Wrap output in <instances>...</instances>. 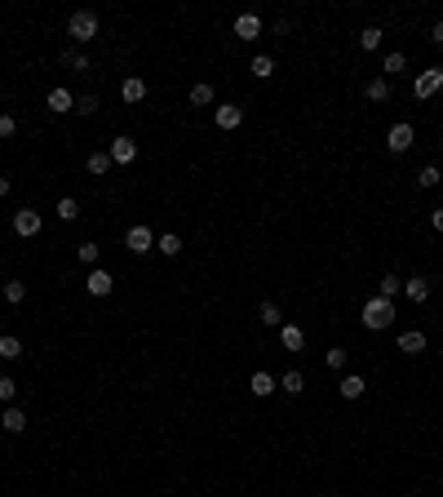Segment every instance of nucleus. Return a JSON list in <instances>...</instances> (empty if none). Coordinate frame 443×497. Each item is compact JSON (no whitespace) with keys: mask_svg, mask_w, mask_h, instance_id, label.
<instances>
[{"mask_svg":"<svg viewBox=\"0 0 443 497\" xmlns=\"http://www.w3.org/2000/svg\"><path fill=\"white\" fill-rule=\"evenodd\" d=\"M40 213H36V209H18L14 213V231H18V236H23V240H31L36 236V231H40Z\"/></svg>","mask_w":443,"mask_h":497,"instance_id":"6e6552de","label":"nucleus"},{"mask_svg":"<svg viewBox=\"0 0 443 497\" xmlns=\"http://www.w3.org/2000/svg\"><path fill=\"white\" fill-rule=\"evenodd\" d=\"M403 67H408V58H403V53H385V58H381V76H385V80L399 76Z\"/></svg>","mask_w":443,"mask_h":497,"instance_id":"c756f323","label":"nucleus"},{"mask_svg":"<svg viewBox=\"0 0 443 497\" xmlns=\"http://www.w3.org/2000/svg\"><path fill=\"white\" fill-rule=\"evenodd\" d=\"M75 111H80V116H93V111H98V98H93V93H80V98H75Z\"/></svg>","mask_w":443,"mask_h":497,"instance_id":"f704fd0d","label":"nucleus"},{"mask_svg":"<svg viewBox=\"0 0 443 497\" xmlns=\"http://www.w3.org/2000/svg\"><path fill=\"white\" fill-rule=\"evenodd\" d=\"M107 156H111V165H134L138 160V143L134 138H111Z\"/></svg>","mask_w":443,"mask_h":497,"instance_id":"39448f33","label":"nucleus"},{"mask_svg":"<svg viewBox=\"0 0 443 497\" xmlns=\"http://www.w3.org/2000/svg\"><path fill=\"white\" fill-rule=\"evenodd\" d=\"M301 387H306V378H301L297 369H288L284 378H279V391H288V396H301Z\"/></svg>","mask_w":443,"mask_h":497,"instance_id":"7c9ffc66","label":"nucleus"},{"mask_svg":"<svg viewBox=\"0 0 443 497\" xmlns=\"http://www.w3.org/2000/svg\"><path fill=\"white\" fill-rule=\"evenodd\" d=\"M430 222H435V231H443V209H435V213H430Z\"/></svg>","mask_w":443,"mask_h":497,"instance_id":"4c0bfd02","label":"nucleus"},{"mask_svg":"<svg viewBox=\"0 0 443 497\" xmlns=\"http://www.w3.org/2000/svg\"><path fill=\"white\" fill-rule=\"evenodd\" d=\"M84 169H89L93 178H102V173H111V156L107 151H93V156H84Z\"/></svg>","mask_w":443,"mask_h":497,"instance_id":"4be33fe9","label":"nucleus"},{"mask_svg":"<svg viewBox=\"0 0 443 497\" xmlns=\"http://www.w3.org/2000/svg\"><path fill=\"white\" fill-rule=\"evenodd\" d=\"M443 182V169L439 165H421L417 169V186H426V191H430V186H439Z\"/></svg>","mask_w":443,"mask_h":497,"instance_id":"5701e85b","label":"nucleus"},{"mask_svg":"<svg viewBox=\"0 0 443 497\" xmlns=\"http://www.w3.org/2000/svg\"><path fill=\"white\" fill-rule=\"evenodd\" d=\"M125 249L129 253H151V227L147 222H134V227L125 231Z\"/></svg>","mask_w":443,"mask_h":497,"instance_id":"0eeeda50","label":"nucleus"},{"mask_svg":"<svg viewBox=\"0 0 443 497\" xmlns=\"http://www.w3.org/2000/svg\"><path fill=\"white\" fill-rule=\"evenodd\" d=\"M75 253H80V262H84V267H89V271L98 267V258H102V249H98V245H80Z\"/></svg>","mask_w":443,"mask_h":497,"instance_id":"72a5a7b5","label":"nucleus"},{"mask_svg":"<svg viewBox=\"0 0 443 497\" xmlns=\"http://www.w3.org/2000/svg\"><path fill=\"white\" fill-rule=\"evenodd\" d=\"M84 289H89V298H111V289H116V280H111V271L93 267L89 280H84Z\"/></svg>","mask_w":443,"mask_h":497,"instance_id":"423d86ee","label":"nucleus"},{"mask_svg":"<svg viewBox=\"0 0 443 497\" xmlns=\"http://www.w3.org/2000/svg\"><path fill=\"white\" fill-rule=\"evenodd\" d=\"M67 36L75 45H89L93 36H98V9H75L67 18Z\"/></svg>","mask_w":443,"mask_h":497,"instance_id":"f257e3e1","label":"nucleus"},{"mask_svg":"<svg viewBox=\"0 0 443 497\" xmlns=\"http://www.w3.org/2000/svg\"><path fill=\"white\" fill-rule=\"evenodd\" d=\"M399 351H403V355H421V351H426V333H421V329L399 333Z\"/></svg>","mask_w":443,"mask_h":497,"instance_id":"dca6fc26","label":"nucleus"},{"mask_svg":"<svg viewBox=\"0 0 443 497\" xmlns=\"http://www.w3.org/2000/svg\"><path fill=\"white\" fill-rule=\"evenodd\" d=\"M337 391H342V400H364V391H368V387H364V378H359V373H346Z\"/></svg>","mask_w":443,"mask_h":497,"instance_id":"a211bd4d","label":"nucleus"},{"mask_svg":"<svg viewBox=\"0 0 443 497\" xmlns=\"http://www.w3.org/2000/svg\"><path fill=\"white\" fill-rule=\"evenodd\" d=\"M155 249L164 253V258H177V253H182V236H173V231H164V236L155 240Z\"/></svg>","mask_w":443,"mask_h":497,"instance_id":"bb28decb","label":"nucleus"},{"mask_svg":"<svg viewBox=\"0 0 443 497\" xmlns=\"http://www.w3.org/2000/svg\"><path fill=\"white\" fill-rule=\"evenodd\" d=\"M403 293H408V302H430V280L426 276H408L403 280Z\"/></svg>","mask_w":443,"mask_h":497,"instance_id":"ddd939ff","label":"nucleus"},{"mask_svg":"<svg viewBox=\"0 0 443 497\" xmlns=\"http://www.w3.org/2000/svg\"><path fill=\"white\" fill-rule=\"evenodd\" d=\"M435 45H443V18L435 23Z\"/></svg>","mask_w":443,"mask_h":497,"instance_id":"58836bf2","label":"nucleus"},{"mask_svg":"<svg viewBox=\"0 0 443 497\" xmlns=\"http://www.w3.org/2000/svg\"><path fill=\"white\" fill-rule=\"evenodd\" d=\"M18 355H23V342H18L14 333H5V337H0V360H9V364H14Z\"/></svg>","mask_w":443,"mask_h":497,"instance_id":"c85d7f7f","label":"nucleus"},{"mask_svg":"<svg viewBox=\"0 0 443 497\" xmlns=\"http://www.w3.org/2000/svg\"><path fill=\"white\" fill-rule=\"evenodd\" d=\"M257 324H266V329H279V324H284V311H279V302H262V306H257Z\"/></svg>","mask_w":443,"mask_h":497,"instance_id":"f3484780","label":"nucleus"},{"mask_svg":"<svg viewBox=\"0 0 443 497\" xmlns=\"http://www.w3.org/2000/svg\"><path fill=\"white\" fill-rule=\"evenodd\" d=\"M0 289H5V302L9 306H23L27 302V284H23V280H9V284H0Z\"/></svg>","mask_w":443,"mask_h":497,"instance_id":"393cba45","label":"nucleus"},{"mask_svg":"<svg viewBox=\"0 0 443 497\" xmlns=\"http://www.w3.org/2000/svg\"><path fill=\"white\" fill-rule=\"evenodd\" d=\"M257 36H262V18L253 14V9L235 18V40H257Z\"/></svg>","mask_w":443,"mask_h":497,"instance_id":"9d476101","label":"nucleus"},{"mask_svg":"<svg viewBox=\"0 0 443 497\" xmlns=\"http://www.w3.org/2000/svg\"><path fill=\"white\" fill-rule=\"evenodd\" d=\"M381 40H385V32H381V27H364V32H359V45H364V53L381 49Z\"/></svg>","mask_w":443,"mask_h":497,"instance_id":"a878e982","label":"nucleus"},{"mask_svg":"<svg viewBox=\"0 0 443 497\" xmlns=\"http://www.w3.org/2000/svg\"><path fill=\"white\" fill-rule=\"evenodd\" d=\"M191 107H213V84H195V89H191Z\"/></svg>","mask_w":443,"mask_h":497,"instance_id":"2f4dec72","label":"nucleus"},{"mask_svg":"<svg viewBox=\"0 0 443 497\" xmlns=\"http://www.w3.org/2000/svg\"><path fill=\"white\" fill-rule=\"evenodd\" d=\"M275 387H279V382L275 378H270V373L266 369H257V373H253V378H249V391H253V396H275Z\"/></svg>","mask_w":443,"mask_h":497,"instance_id":"4468645a","label":"nucleus"},{"mask_svg":"<svg viewBox=\"0 0 443 497\" xmlns=\"http://www.w3.org/2000/svg\"><path fill=\"white\" fill-rule=\"evenodd\" d=\"M18 396V382L14 378H0V400H5V404H9V400H14Z\"/></svg>","mask_w":443,"mask_h":497,"instance_id":"c9c22d12","label":"nucleus"},{"mask_svg":"<svg viewBox=\"0 0 443 497\" xmlns=\"http://www.w3.org/2000/svg\"><path fill=\"white\" fill-rule=\"evenodd\" d=\"M279 342H284V351H301V346H306V329H301V324H279Z\"/></svg>","mask_w":443,"mask_h":497,"instance_id":"f8f14e48","label":"nucleus"},{"mask_svg":"<svg viewBox=\"0 0 443 497\" xmlns=\"http://www.w3.org/2000/svg\"><path fill=\"white\" fill-rule=\"evenodd\" d=\"M53 213H58L62 222H75V218H80V200H75V195H62V200H58V209H53Z\"/></svg>","mask_w":443,"mask_h":497,"instance_id":"cd10ccee","label":"nucleus"},{"mask_svg":"<svg viewBox=\"0 0 443 497\" xmlns=\"http://www.w3.org/2000/svg\"><path fill=\"white\" fill-rule=\"evenodd\" d=\"M0 426H5L9 435H23V431H27V413H23V409H14V404H5V417H0Z\"/></svg>","mask_w":443,"mask_h":497,"instance_id":"2eb2a0df","label":"nucleus"},{"mask_svg":"<svg viewBox=\"0 0 443 497\" xmlns=\"http://www.w3.org/2000/svg\"><path fill=\"white\" fill-rule=\"evenodd\" d=\"M249 71H253L257 80H270V76H275V58H270V53H257V58L249 62Z\"/></svg>","mask_w":443,"mask_h":497,"instance_id":"aec40b11","label":"nucleus"},{"mask_svg":"<svg viewBox=\"0 0 443 497\" xmlns=\"http://www.w3.org/2000/svg\"><path fill=\"white\" fill-rule=\"evenodd\" d=\"M120 98H125V102H142L147 98V84L138 80V76H129L125 84H120Z\"/></svg>","mask_w":443,"mask_h":497,"instance_id":"412c9836","label":"nucleus"},{"mask_svg":"<svg viewBox=\"0 0 443 497\" xmlns=\"http://www.w3.org/2000/svg\"><path fill=\"white\" fill-rule=\"evenodd\" d=\"M18 134V120L14 116H0V138H14Z\"/></svg>","mask_w":443,"mask_h":497,"instance_id":"e433bc0d","label":"nucleus"},{"mask_svg":"<svg viewBox=\"0 0 443 497\" xmlns=\"http://www.w3.org/2000/svg\"><path fill=\"white\" fill-rule=\"evenodd\" d=\"M390 320H394V302H385V298H368L364 302V329L381 333V329H390Z\"/></svg>","mask_w":443,"mask_h":497,"instance_id":"f03ea898","label":"nucleus"},{"mask_svg":"<svg viewBox=\"0 0 443 497\" xmlns=\"http://www.w3.org/2000/svg\"><path fill=\"white\" fill-rule=\"evenodd\" d=\"M439 89H443V67H430V71H421V76L412 80V93H417V98H435Z\"/></svg>","mask_w":443,"mask_h":497,"instance_id":"20e7f679","label":"nucleus"},{"mask_svg":"<svg viewBox=\"0 0 443 497\" xmlns=\"http://www.w3.org/2000/svg\"><path fill=\"white\" fill-rule=\"evenodd\" d=\"M0 195H9V178H0Z\"/></svg>","mask_w":443,"mask_h":497,"instance_id":"ea45409f","label":"nucleus"},{"mask_svg":"<svg viewBox=\"0 0 443 497\" xmlns=\"http://www.w3.org/2000/svg\"><path fill=\"white\" fill-rule=\"evenodd\" d=\"M45 107H49L53 116H67V111H75V93H71V89H62V84H58V89H49V98H45Z\"/></svg>","mask_w":443,"mask_h":497,"instance_id":"1a4fd4ad","label":"nucleus"},{"mask_svg":"<svg viewBox=\"0 0 443 497\" xmlns=\"http://www.w3.org/2000/svg\"><path fill=\"white\" fill-rule=\"evenodd\" d=\"M399 289H403V280H399V276H381V284H377V298L394 302V298H399Z\"/></svg>","mask_w":443,"mask_h":497,"instance_id":"b1692460","label":"nucleus"},{"mask_svg":"<svg viewBox=\"0 0 443 497\" xmlns=\"http://www.w3.org/2000/svg\"><path fill=\"white\" fill-rule=\"evenodd\" d=\"M412 147H417V129H412L408 120H399V125L385 129V151L390 156H403V151H412Z\"/></svg>","mask_w":443,"mask_h":497,"instance_id":"7ed1b4c3","label":"nucleus"},{"mask_svg":"<svg viewBox=\"0 0 443 497\" xmlns=\"http://www.w3.org/2000/svg\"><path fill=\"white\" fill-rule=\"evenodd\" d=\"M213 120H218V129H240L244 125V111L231 107V102H222V107H213Z\"/></svg>","mask_w":443,"mask_h":497,"instance_id":"9b49d317","label":"nucleus"},{"mask_svg":"<svg viewBox=\"0 0 443 497\" xmlns=\"http://www.w3.org/2000/svg\"><path fill=\"white\" fill-rule=\"evenodd\" d=\"M364 93H368V102H385V98H390V80H385V76H372L368 84H364Z\"/></svg>","mask_w":443,"mask_h":497,"instance_id":"6ab92c4d","label":"nucleus"},{"mask_svg":"<svg viewBox=\"0 0 443 497\" xmlns=\"http://www.w3.org/2000/svg\"><path fill=\"white\" fill-rule=\"evenodd\" d=\"M324 360H328V369H333V373H346V364H351V355H346L342 346H333V351H328Z\"/></svg>","mask_w":443,"mask_h":497,"instance_id":"473e14b6","label":"nucleus"}]
</instances>
